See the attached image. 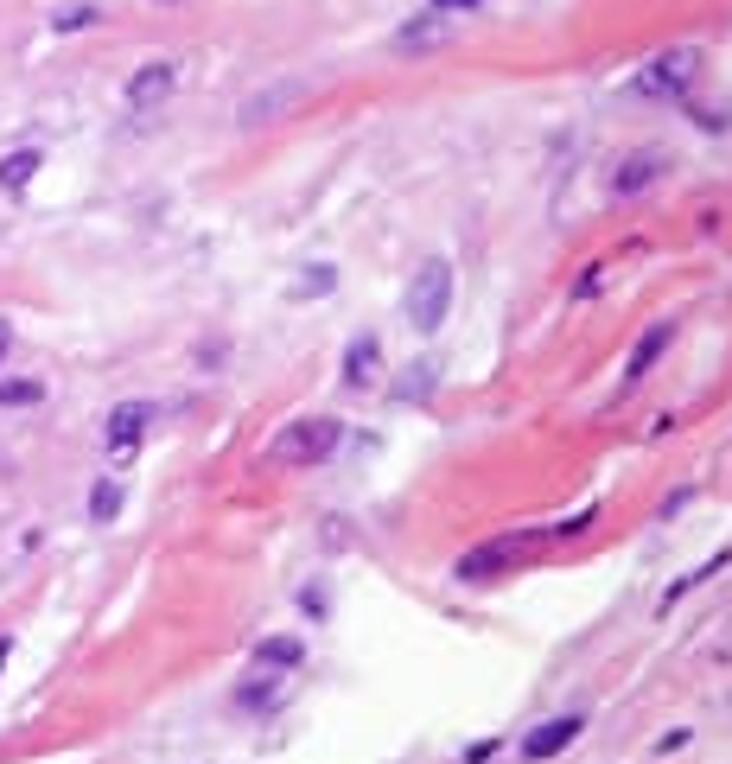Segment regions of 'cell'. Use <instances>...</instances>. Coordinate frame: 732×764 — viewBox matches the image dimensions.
Segmentation results:
<instances>
[{
    "instance_id": "cell-1",
    "label": "cell",
    "mask_w": 732,
    "mask_h": 764,
    "mask_svg": "<svg viewBox=\"0 0 732 764\" xmlns=\"http://www.w3.org/2000/svg\"><path fill=\"white\" fill-rule=\"evenodd\" d=\"M452 293H459V287H452V262H446V255H427V262L414 268V281H408V300H402L408 325L421 338H433L452 319Z\"/></svg>"
},
{
    "instance_id": "cell-2",
    "label": "cell",
    "mask_w": 732,
    "mask_h": 764,
    "mask_svg": "<svg viewBox=\"0 0 732 764\" xmlns=\"http://www.w3.org/2000/svg\"><path fill=\"white\" fill-rule=\"evenodd\" d=\"M694 71H701V51H694V45H669V51H656V58L631 77V96L675 102V96L694 90Z\"/></svg>"
},
{
    "instance_id": "cell-3",
    "label": "cell",
    "mask_w": 732,
    "mask_h": 764,
    "mask_svg": "<svg viewBox=\"0 0 732 764\" xmlns=\"http://www.w3.org/2000/svg\"><path fill=\"white\" fill-rule=\"evenodd\" d=\"M344 446V427L325 421V414H306V421H287L281 440H274V459L281 465H325Z\"/></svg>"
},
{
    "instance_id": "cell-4",
    "label": "cell",
    "mask_w": 732,
    "mask_h": 764,
    "mask_svg": "<svg viewBox=\"0 0 732 764\" xmlns=\"http://www.w3.org/2000/svg\"><path fill=\"white\" fill-rule=\"evenodd\" d=\"M529 548H535V535H529V529L503 535V542H484V548H472V554L459 561V580H465V586H478V580H497V573H510V567H516V561H522Z\"/></svg>"
},
{
    "instance_id": "cell-5",
    "label": "cell",
    "mask_w": 732,
    "mask_h": 764,
    "mask_svg": "<svg viewBox=\"0 0 732 764\" xmlns=\"http://www.w3.org/2000/svg\"><path fill=\"white\" fill-rule=\"evenodd\" d=\"M147 427H153V402H121L109 421H102V446L121 459V453H134V446L147 440Z\"/></svg>"
},
{
    "instance_id": "cell-6",
    "label": "cell",
    "mask_w": 732,
    "mask_h": 764,
    "mask_svg": "<svg viewBox=\"0 0 732 764\" xmlns=\"http://www.w3.org/2000/svg\"><path fill=\"white\" fill-rule=\"evenodd\" d=\"M172 90H179V64L172 58H153V64H141V71L128 77V109H153V102H166Z\"/></svg>"
},
{
    "instance_id": "cell-7",
    "label": "cell",
    "mask_w": 732,
    "mask_h": 764,
    "mask_svg": "<svg viewBox=\"0 0 732 764\" xmlns=\"http://www.w3.org/2000/svg\"><path fill=\"white\" fill-rule=\"evenodd\" d=\"M586 733V714H554V720H542V726H529V739H522V752H529L535 764L542 758H561L573 739Z\"/></svg>"
},
{
    "instance_id": "cell-8",
    "label": "cell",
    "mask_w": 732,
    "mask_h": 764,
    "mask_svg": "<svg viewBox=\"0 0 732 764\" xmlns=\"http://www.w3.org/2000/svg\"><path fill=\"white\" fill-rule=\"evenodd\" d=\"M376 357H382V344H376L370 332H357V338H351V351H344V370H338V382H344V389H370Z\"/></svg>"
},
{
    "instance_id": "cell-9",
    "label": "cell",
    "mask_w": 732,
    "mask_h": 764,
    "mask_svg": "<svg viewBox=\"0 0 732 764\" xmlns=\"http://www.w3.org/2000/svg\"><path fill=\"white\" fill-rule=\"evenodd\" d=\"M39 166H45L39 147H13L7 160H0V191H26L32 179H39Z\"/></svg>"
},
{
    "instance_id": "cell-10",
    "label": "cell",
    "mask_w": 732,
    "mask_h": 764,
    "mask_svg": "<svg viewBox=\"0 0 732 764\" xmlns=\"http://www.w3.org/2000/svg\"><path fill=\"white\" fill-rule=\"evenodd\" d=\"M121 503H128V484H121V478H96V484H90V523H96V529L115 523Z\"/></svg>"
},
{
    "instance_id": "cell-11",
    "label": "cell",
    "mask_w": 732,
    "mask_h": 764,
    "mask_svg": "<svg viewBox=\"0 0 732 764\" xmlns=\"http://www.w3.org/2000/svg\"><path fill=\"white\" fill-rule=\"evenodd\" d=\"M306 90H300V83H293V90H287V83H281V90H268V96H255L249 102V109H242L236 121H242V128H261V121H268V115H281V109H293V102H300Z\"/></svg>"
},
{
    "instance_id": "cell-12",
    "label": "cell",
    "mask_w": 732,
    "mask_h": 764,
    "mask_svg": "<svg viewBox=\"0 0 732 764\" xmlns=\"http://www.w3.org/2000/svg\"><path fill=\"white\" fill-rule=\"evenodd\" d=\"M255 663H268V669H300V663H306V644H300V637H268V644H255Z\"/></svg>"
},
{
    "instance_id": "cell-13",
    "label": "cell",
    "mask_w": 732,
    "mask_h": 764,
    "mask_svg": "<svg viewBox=\"0 0 732 764\" xmlns=\"http://www.w3.org/2000/svg\"><path fill=\"white\" fill-rule=\"evenodd\" d=\"M274 701H281V682H274V675H255V682L236 688V707H242V714H268Z\"/></svg>"
},
{
    "instance_id": "cell-14",
    "label": "cell",
    "mask_w": 732,
    "mask_h": 764,
    "mask_svg": "<svg viewBox=\"0 0 732 764\" xmlns=\"http://www.w3.org/2000/svg\"><path fill=\"white\" fill-rule=\"evenodd\" d=\"M669 344H675V325H669V319H662V325H650V338H643L637 351H631V382H637L643 370H650V363H656L662 351H669Z\"/></svg>"
},
{
    "instance_id": "cell-15",
    "label": "cell",
    "mask_w": 732,
    "mask_h": 764,
    "mask_svg": "<svg viewBox=\"0 0 732 764\" xmlns=\"http://www.w3.org/2000/svg\"><path fill=\"white\" fill-rule=\"evenodd\" d=\"M32 402H45V382L39 376H7V382H0V408H32Z\"/></svg>"
},
{
    "instance_id": "cell-16",
    "label": "cell",
    "mask_w": 732,
    "mask_h": 764,
    "mask_svg": "<svg viewBox=\"0 0 732 764\" xmlns=\"http://www.w3.org/2000/svg\"><path fill=\"white\" fill-rule=\"evenodd\" d=\"M650 172H662V160H656V153H650V160H631V166L618 172V191H637V185H650Z\"/></svg>"
},
{
    "instance_id": "cell-17",
    "label": "cell",
    "mask_w": 732,
    "mask_h": 764,
    "mask_svg": "<svg viewBox=\"0 0 732 764\" xmlns=\"http://www.w3.org/2000/svg\"><path fill=\"white\" fill-rule=\"evenodd\" d=\"M51 26H58V32H83V26H96V7H64Z\"/></svg>"
},
{
    "instance_id": "cell-18",
    "label": "cell",
    "mask_w": 732,
    "mask_h": 764,
    "mask_svg": "<svg viewBox=\"0 0 732 764\" xmlns=\"http://www.w3.org/2000/svg\"><path fill=\"white\" fill-rule=\"evenodd\" d=\"M478 7H491V0H427V13H440V20L446 13H478Z\"/></svg>"
},
{
    "instance_id": "cell-19",
    "label": "cell",
    "mask_w": 732,
    "mask_h": 764,
    "mask_svg": "<svg viewBox=\"0 0 732 764\" xmlns=\"http://www.w3.org/2000/svg\"><path fill=\"white\" fill-rule=\"evenodd\" d=\"M331 281H338V274H331V268H312V274H306V287H300V293H325Z\"/></svg>"
},
{
    "instance_id": "cell-20",
    "label": "cell",
    "mask_w": 732,
    "mask_h": 764,
    "mask_svg": "<svg viewBox=\"0 0 732 764\" xmlns=\"http://www.w3.org/2000/svg\"><path fill=\"white\" fill-rule=\"evenodd\" d=\"M7 351H13V325L0 319V363H7Z\"/></svg>"
},
{
    "instance_id": "cell-21",
    "label": "cell",
    "mask_w": 732,
    "mask_h": 764,
    "mask_svg": "<svg viewBox=\"0 0 732 764\" xmlns=\"http://www.w3.org/2000/svg\"><path fill=\"white\" fill-rule=\"evenodd\" d=\"M7 650H13V644H7V637H0V663H7Z\"/></svg>"
},
{
    "instance_id": "cell-22",
    "label": "cell",
    "mask_w": 732,
    "mask_h": 764,
    "mask_svg": "<svg viewBox=\"0 0 732 764\" xmlns=\"http://www.w3.org/2000/svg\"><path fill=\"white\" fill-rule=\"evenodd\" d=\"M160 7H172V0H160Z\"/></svg>"
}]
</instances>
